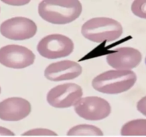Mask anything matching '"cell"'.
Returning a JSON list of instances; mask_svg holds the SVG:
<instances>
[{
	"label": "cell",
	"instance_id": "1",
	"mask_svg": "<svg viewBox=\"0 0 146 137\" xmlns=\"http://www.w3.org/2000/svg\"><path fill=\"white\" fill-rule=\"evenodd\" d=\"M82 9V5L78 0L42 1L38 6V13L46 22L66 24L78 19Z\"/></svg>",
	"mask_w": 146,
	"mask_h": 137
},
{
	"label": "cell",
	"instance_id": "2",
	"mask_svg": "<svg viewBox=\"0 0 146 137\" xmlns=\"http://www.w3.org/2000/svg\"><path fill=\"white\" fill-rule=\"evenodd\" d=\"M136 80V74L130 70H110L94 78L92 86L101 93L117 94L131 89Z\"/></svg>",
	"mask_w": 146,
	"mask_h": 137
},
{
	"label": "cell",
	"instance_id": "3",
	"mask_svg": "<svg viewBox=\"0 0 146 137\" xmlns=\"http://www.w3.org/2000/svg\"><path fill=\"white\" fill-rule=\"evenodd\" d=\"M81 32L85 38L93 42H110L122 35L123 26L111 18L96 17L87 21L82 25Z\"/></svg>",
	"mask_w": 146,
	"mask_h": 137
},
{
	"label": "cell",
	"instance_id": "4",
	"mask_svg": "<svg viewBox=\"0 0 146 137\" xmlns=\"http://www.w3.org/2000/svg\"><path fill=\"white\" fill-rule=\"evenodd\" d=\"M36 49L42 57L54 59L67 57L72 54L74 49V43L66 36L50 34L40 40Z\"/></svg>",
	"mask_w": 146,
	"mask_h": 137
},
{
	"label": "cell",
	"instance_id": "5",
	"mask_svg": "<svg viewBox=\"0 0 146 137\" xmlns=\"http://www.w3.org/2000/svg\"><path fill=\"white\" fill-rule=\"evenodd\" d=\"M80 86L74 83L58 85L50 89L47 95L48 104L57 109H65L75 106L82 96Z\"/></svg>",
	"mask_w": 146,
	"mask_h": 137
},
{
	"label": "cell",
	"instance_id": "6",
	"mask_svg": "<svg viewBox=\"0 0 146 137\" xmlns=\"http://www.w3.org/2000/svg\"><path fill=\"white\" fill-rule=\"evenodd\" d=\"M75 111L79 117L89 121L105 119L111 112L109 102L98 96L81 98L75 105Z\"/></svg>",
	"mask_w": 146,
	"mask_h": 137
},
{
	"label": "cell",
	"instance_id": "7",
	"mask_svg": "<svg viewBox=\"0 0 146 137\" xmlns=\"http://www.w3.org/2000/svg\"><path fill=\"white\" fill-rule=\"evenodd\" d=\"M37 26L35 22L26 17H13L2 22L0 32L3 37L12 40L20 41L33 37Z\"/></svg>",
	"mask_w": 146,
	"mask_h": 137
},
{
	"label": "cell",
	"instance_id": "8",
	"mask_svg": "<svg viewBox=\"0 0 146 137\" xmlns=\"http://www.w3.org/2000/svg\"><path fill=\"white\" fill-rule=\"evenodd\" d=\"M35 55L27 47L15 44L0 49V64L12 68H24L32 65Z\"/></svg>",
	"mask_w": 146,
	"mask_h": 137
},
{
	"label": "cell",
	"instance_id": "9",
	"mask_svg": "<svg viewBox=\"0 0 146 137\" xmlns=\"http://www.w3.org/2000/svg\"><path fill=\"white\" fill-rule=\"evenodd\" d=\"M32 107L27 100L21 97H11L0 102V119L7 121H17L26 118Z\"/></svg>",
	"mask_w": 146,
	"mask_h": 137
},
{
	"label": "cell",
	"instance_id": "10",
	"mask_svg": "<svg viewBox=\"0 0 146 137\" xmlns=\"http://www.w3.org/2000/svg\"><path fill=\"white\" fill-rule=\"evenodd\" d=\"M141 59V53L131 47L117 49L106 57L108 64L117 70H130L138 66Z\"/></svg>",
	"mask_w": 146,
	"mask_h": 137
},
{
	"label": "cell",
	"instance_id": "11",
	"mask_svg": "<svg viewBox=\"0 0 146 137\" xmlns=\"http://www.w3.org/2000/svg\"><path fill=\"white\" fill-rule=\"evenodd\" d=\"M82 67L78 63L70 60L54 62L44 70V76L52 82L71 80L82 74Z\"/></svg>",
	"mask_w": 146,
	"mask_h": 137
},
{
	"label": "cell",
	"instance_id": "12",
	"mask_svg": "<svg viewBox=\"0 0 146 137\" xmlns=\"http://www.w3.org/2000/svg\"><path fill=\"white\" fill-rule=\"evenodd\" d=\"M123 136H146V119L130 121L123 125L121 129Z\"/></svg>",
	"mask_w": 146,
	"mask_h": 137
},
{
	"label": "cell",
	"instance_id": "13",
	"mask_svg": "<svg viewBox=\"0 0 146 137\" xmlns=\"http://www.w3.org/2000/svg\"><path fill=\"white\" fill-rule=\"evenodd\" d=\"M102 130L95 126L88 124L75 126L67 132L69 136H102Z\"/></svg>",
	"mask_w": 146,
	"mask_h": 137
},
{
	"label": "cell",
	"instance_id": "14",
	"mask_svg": "<svg viewBox=\"0 0 146 137\" xmlns=\"http://www.w3.org/2000/svg\"><path fill=\"white\" fill-rule=\"evenodd\" d=\"M131 10L135 16L146 19V0H136L132 4Z\"/></svg>",
	"mask_w": 146,
	"mask_h": 137
},
{
	"label": "cell",
	"instance_id": "15",
	"mask_svg": "<svg viewBox=\"0 0 146 137\" xmlns=\"http://www.w3.org/2000/svg\"><path fill=\"white\" fill-rule=\"evenodd\" d=\"M22 135L24 136H55L57 134L47 128H34L26 131Z\"/></svg>",
	"mask_w": 146,
	"mask_h": 137
},
{
	"label": "cell",
	"instance_id": "16",
	"mask_svg": "<svg viewBox=\"0 0 146 137\" xmlns=\"http://www.w3.org/2000/svg\"><path fill=\"white\" fill-rule=\"evenodd\" d=\"M137 109L142 114L146 117V96L137 102Z\"/></svg>",
	"mask_w": 146,
	"mask_h": 137
},
{
	"label": "cell",
	"instance_id": "17",
	"mask_svg": "<svg viewBox=\"0 0 146 137\" xmlns=\"http://www.w3.org/2000/svg\"><path fill=\"white\" fill-rule=\"evenodd\" d=\"M4 3L7 5H12V6H23L29 2V1H25V0H8V1H2Z\"/></svg>",
	"mask_w": 146,
	"mask_h": 137
},
{
	"label": "cell",
	"instance_id": "18",
	"mask_svg": "<svg viewBox=\"0 0 146 137\" xmlns=\"http://www.w3.org/2000/svg\"><path fill=\"white\" fill-rule=\"evenodd\" d=\"M15 134L11 130L0 126V136H14Z\"/></svg>",
	"mask_w": 146,
	"mask_h": 137
},
{
	"label": "cell",
	"instance_id": "19",
	"mask_svg": "<svg viewBox=\"0 0 146 137\" xmlns=\"http://www.w3.org/2000/svg\"><path fill=\"white\" fill-rule=\"evenodd\" d=\"M145 64H146V58H145Z\"/></svg>",
	"mask_w": 146,
	"mask_h": 137
},
{
	"label": "cell",
	"instance_id": "20",
	"mask_svg": "<svg viewBox=\"0 0 146 137\" xmlns=\"http://www.w3.org/2000/svg\"><path fill=\"white\" fill-rule=\"evenodd\" d=\"M0 93H1V88H0Z\"/></svg>",
	"mask_w": 146,
	"mask_h": 137
}]
</instances>
